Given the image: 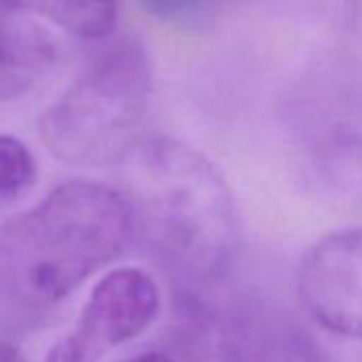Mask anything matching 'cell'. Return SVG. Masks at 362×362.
Returning <instances> with one entry per match:
<instances>
[{
  "mask_svg": "<svg viewBox=\"0 0 362 362\" xmlns=\"http://www.w3.org/2000/svg\"><path fill=\"white\" fill-rule=\"evenodd\" d=\"M134 228L115 188L75 179L0 228V286L24 305L49 307L113 262Z\"/></svg>",
  "mask_w": 362,
  "mask_h": 362,
  "instance_id": "6da1fadb",
  "label": "cell"
},
{
  "mask_svg": "<svg viewBox=\"0 0 362 362\" xmlns=\"http://www.w3.org/2000/svg\"><path fill=\"white\" fill-rule=\"evenodd\" d=\"M151 220L164 250L199 271H216L239 241V218L220 170L192 147L149 141L141 147Z\"/></svg>",
  "mask_w": 362,
  "mask_h": 362,
  "instance_id": "7a4b0ae2",
  "label": "cell"
},
{
  "mask_svg": "<svg viewBox=\"0 0 362 362\" xmlns=\"http://www.w3.org/2000/svg\"><path fill=\"white\" fill-rule=\"evenodd\" d=\"M151 92V69L136 47L100 58L47 113L43 134L64 160L103 166L136 149Z\"/></svg>",
  "mask_w": 362,
  "mask_h": 362,
  "instance_id": "3957f363",
  "label": "cell"
},
{
  "mask_svg": "<svg viewBox=\"0 0 362 362\" xmlns=\"http://www.w3.org/2000/svg\"><path fill=\"white\" fill-rule=\"evenodd\" d=\"M160 288L139 267H122L92 288L75 324L47 354V362H100L113 347L145 332L160 311Z\"/></svg>",
  "mask_w": 362,
  "mask_h": 362,
  "instance_id": "277c9868",
  "label": "cell"
},
{
  "mask_svg": "<svg viewBox=\"0 0 362 362\" xmlns=\"http://www.w3.org/2000/svg\"><path fill=\"white\" fill-rule=\"evenodd\" d=\"M298 298L324 330L362 339V226L326 235L303 256Z\"/></svg>",
  "mask_w": 362,
  "mask_h": 362,
  "instance_id": "5b68a950",
  "label": "cell"
},
{
  "mask_svg": "<svg viewBox=\"0 0 362 362\" xmlns=\"http://www.w3.org/2000/svg\"><path fill=\"white\" fill-rule=\"evenodd\" d=\"M52 58L49 33L28 16L0 5V100L30 88Z\"/></svg>",
  "mask_w": 362,
  "mask_h": 362,
  "instance_id": "8992f818",
  "label": "cell"
},
{
  "mask_svg": "<svg viewBox=\"0 0 362 362\" xmlns=\"http://www.w3.org/2000/svg\"><path fill=\"white\" fill-rule=\"evenodd\" d=\"M0 5L28 18H45L83 39H103L117 22V0H0Z\"/></svg>",
  "mask_w": 362,
  "mask_h": 362,
  "instance_id": "52a82bcc",
  "label": "cell"
},
{
  "mask_svg": "<svg viewBox=\"0 0 362 362\" xmlns=\"http://www.w3.org/2000/svg\"><path fill=\"white\" fill-rule=\"evenodd\" d=\"M33 151L13 134L0 132V201H11L30 190L37 181Z\"/></svg>",
  "mask_w": 362,
  "mask_h": 362,
  "instance_id": "ba28073f",
  "label": "cell"
},
{
  "mask_svg": "<svg viewBox=\"0 0 362 362\" xmlns=\"http://www.w3.org/2000/svg\"><path fill=\"white\" fill-rule=\"evenodd\" d=\"M207 3L209 0H143V7L160 20L181 22L201 13Z\"/></svg>",
  "mask_w": 362,
  "mask_h": 362,
  "instance_id": "9c48e42d",
  "label": "cell"
},
{
  "mask_svg": "<svg viewBox=\"0 0 362 362\" xmlns=\"http://www.w3.org/2000/svg\"><path fill=\"white\" fill-rule=\"evenodd\" d=\"M0 362H28L20 347L9 341H0Z\"/></svg>",
  "mask_w": 362,
  "mask_h": 362,
  "instance_id": "30bf717a",
  "label": "cell"
},
{
  "mask_svg": "<svg viewBox=\"0 0 362 362\" xmlns=\"http://www.w3.org/2000/svg\"><path fill=\"white\" fill-rule=\"evenodd\" d=\"M124 362H175L170 356H166L164 351H143V354H136Z\"/></svg>",
  "mask_w": 362,
  "mask_h": 362,
  "instance_id": "8fae6325",
  "label": "cell"
}]
</instances>
